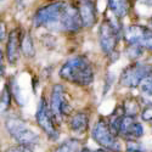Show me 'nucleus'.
<instances>
[{
	"label": "nucleus",
	"mask_w": 152,
	"mask_h": 152,
	"mask_svg": "<svg viewBox=\"0 0 152 152\" xmlns=\"http://www.w3.org/2000/svg\"><path fill=\"white\" fill-rule=\"evenodd\" d=\"M5 128L17 145L32 148L39 144L38 134H35V132H33L27 125V123L18 116H9L5 121Z\"/></svg>",
	"instance_id": "obj_3"
},
{
	"label": "nucleus",
	"mask_w": 152,
	"mask_h": 152,
	"mask_svg": "<svg viewBox=\"0 0 152 152\" xmlns=\"http://www.w3.org/2000/svg\"><path fill=\"white\" fill-rule=\"evenodd\" d=\"M126 152H144L141 150V146L137 145L136 141H128V146H126Z\"/></svg>",
	"instance_id": "obj_24"
},
{
	"label": "nucleus",
	"mask_w": 152,
	"mask_h": 152,
	"mask_svg": "<svg viewBox=\"0 0 152 152\" xmlns=\"http://www.w3.org/2000/svg\"><path fill=\"white\" fill-rule=\"evenodd\" d=\"M137 1L146 6H152V0H137Z\"/></svg>",
	"instance_id": "obj_26"
},
{
	"label": "nucleus",
	"mask_w": 152,
	"mask_h": 152,
	"mask_svg": "<svg viewBox=\"0 0 152 152\" xmlns=\"http://www.w3.org/2000/svg\"><path fill=\"white\" fill-rule=\"evenodd\" d=\"M5 152H33V151H32V148L26 147V146H22V145H15V146L9 147Z\"/></svg>",
	"instance_id": "obj_23"
},
{
	"label": "nucleus",
	"mask_w": 152,
	"mask_h": 152,
	"mask_svg": "<svg viewBox=\"0 0 152 152\" xmlns=\"http://www.w3.org/2000/svg\"><path fill=\"white\" fill-rule=\"evenodd\" d=\"M122 108H123L124 116L133 117V118H135L139 115L140 110H141L140 108V104H139L135 99H126L122 104Z\"/></svg>",
	"instance_id": "obj_16"
},
{
	"label": "nucleus",
	"mask_w": 152,
	"mask_h": 152,
	"mask_svg": "<svg viewBox=\"0 0 152 152\" xmlns=\"http://www.w3.org/2000/svg\"><path fill=\"white\" fill-rule=\"evenodd\" d=\"M141 119L145 122H151L152 121V104L145 106L141 110Z\"/></svg>",
	"instance_id": "obj_21"
},
{
	"label": "nucleus",
	"mask_w": 152,
	"mask_h": 152,
	"mask_svg": "<svg viewBox=\"0 0 152 152\" xmlns=\"http://www.w3.org/2000/svg\"><path fill=\"white\" fill-rule=\"evenodd\" d=\"M50 1H51V3H53V1H56V0H50Z\"/></svg>",
	"instance_id": "obj_30"
},
{
	"label": "nucleus",
	"mask_w": 152,
	"mask_h": 152,
	"mask_svg": "<svg viewBox=\"0 0 152 152\" xmlns=\"http://www.w3.org/2000/svg\"><path fill=\"white\" fill-rule=\"evenodd\" d=\"M65 1H53L42 6L33 16V27H45L51 32H61V16Z\"/></svg>",
	"instance_id": "obj_2"
},
{
	"label": "nucleus",
	"mask_w": 152,
	"mask_h": 152,
	"mask_svg": "<svg viewBox=\"0 0 152 152\" xmlns=\"http://www.w3.org/2000/svg\"><path fill=\"white\" fill-rule=\"evenodd\" d=\"M80 152H93L90 148H88V147H83L82 150H80Z\"/></svg>",
	"instance_id": "obj_27"
},
{
	"label": "nucleus",
	"mask_w": 152,
	"mask_h": 152,
	"mask_svg": "<svg viewBox=\"0 0 152 152\" xmlns=\"http://www.w3.org/2000/svg\"><path fill=\"white\" fill-rule=\"evenodd\" d=\"M6 34H7V28H6V23L5 22H0V43L6 39Z\"/></svg>",
	"instance_id": "obj_25"
},
{
	"label": "nucleus",
	"mask_w": 152,
	"mask_h": 152,
	"mask_svg": "<svg viewBox=\"0 0 152 152\" xmlns=\"http://www.w3.org/2000/svg\"><path fill=\"white\" fill-rule=\"evenodd\" d=\"M82 142L80 140H78V139L75 137H71V139H67V140H65L63 142H61L55 152H80L82 150Z\"/></svg>",
	"instance_id": "obj_15"
},
{
	"label": "nucleus",
	"mask_w": 152,
	"mask_h": 152,
	"mask_svg": "<svg viewBox=\"0 0 152 152\" xmlns=\"http://www.w3.org/2000/svg\"><path fill=\"white\" fill-rule=\"evenodd\" d=\"M152 75V63L134 61L129 66H126L119 77V84L124 88H134L140 86V84L148 77Z\"/></svg>",
	"instance_id": "obj_4"
},
{
	"label": "nucleus",
	"mask_w": 152,
	"mask_h": 152,
	"mask_svg": "<svg viewBox=\"0 0 152 152\" xmlns=\"http://www.w3.org/2000/svg\"><path fill=\"white\" fill-rule=\"evenodd\" d=\"M152 34V29L141 26V24H130L123 32L124 40L128 43V45H141L147 38Z\"/></svg>",
	"instance_id": "obj_10"
},
{
	"label": "nucleus",
	"mask_w": 152,
	"mask_h": 152,
	"mask_svg": "<svg viewBox=\"0 0 152 152\" xmlns=\"http://www.w3.org/2000/svg\"><path fill=\"white\" fill-rule=\"evenodd\" d=\"M21 33L22 29L20 27L12 28L7 33L6 45H5V56L9 65L15 66L20 60L21 55Z\"/></svg>",
	"instance_id": "obj_9"
},
{
	"label": "nucleus",
	"mask_w": 152,
	"mask_h": 152,
	"mask_svg": "<svg viewBox=\"0 0 152 152\" xmlns=\"http://www.w3.org/2000/svg\"><path fill=\"white\" fill-rule=\"evenodd\" d=\"M148 22H150V26H151V29H152V17L150 18V21H148Z\"/></svg>",
	"instance_id": "obj_29"
},
{
	"label": "nucleus",
	"mask_w": 152,
	"mask_h": 152,
	"mask_svg": "<svg viewBox=\"0 0 152 152\" xmlns=\"http://www.w3.org/2000/svg\"><path fill=\"white\" fill-rule=\"evenodd\" d=\"M21 53L26 57H33L35 55L34 42L31 33L27 31H22L21 33Z\"/></svg>",
	"instance_id": "obj_14"
},
{
	"label": "nucleus",
	"mask_w": 152,
	"mask_h": 152,
	"mask_svg": "<svg viewBox=\"0 0 152 152\" xmlns=\"http://www.w3.org/2000/svg\"><path fill=\"white\" fill-rule=\"evenodd\" d=\"M60 78L68 83L88 86L94 82L95 73L91 62L86 56L78 55L67 60L58 71Z\"/></svg>",
	"instance_id": "obj_1"
},
{
	"label": "nucleus",
	"mask_w": 152,
	"mask_h": 152,
	"mask_svg": "<svg viewBox=\"0 0 152 152\" xmlns=\"http://www.w3.org/2000/svg\"><path fill=\"white\" fill-rule=\"evenodd\" d=\"M68 126L71 132L80 135L84 134L89 128V116L86 112H75L72 113L68 119Z\"/></svg>",
	"instance_id": "obj_12"
},
{
	"label": "nucleus",
	"mask_w": 152,
	"mask_h": 152,
	"mask_svg": "<svg viewBox=\"0 0 152 152\" xmlns=\"http://www.w3.org/2000/svg\"><path fill=\"white\" fill-rule=\"evenodd\" d=\"M11 100H12L11 91H10L9 84L6 83L4 85V89H3L1 94H0V115H4V113H6L10 110Z\"/></svg>",
	"instance_id": "obj_17"
},
{
	"label": "nucleus",
	"mask_w": 152,
	"mask_h": 152,
	"mask_svg": "<svg viewBox=\"0 0 152 152\" xmlns=\"http://www.w3.org/2000/svg\"><path fill=\"white\" fill-rule=\"evenodd\" d=\"M5 68H6V63H5V54L1 49H0V80L5 77Z\"/></svg>",
	"instance_id": "obj_22"
},
{
	"label": "nucleus",
	"mask_w": 152,
	"mask_h": 152,
	"mask_svg": "<svg viewBox=\"0 0 152 152\" xmlns=\"http://www.w3.org/2000/svg\"><path fill=\"white\" fill-rule=\"evenodd\" d=\"M49 108L53 113L56 122H62L66 118H69V116L73 113L72 106L68 101L66 89L61 84H55L53 86L51 94H50V102Z\"/></svg>",
	"instance_id": "obj_6"
},
{
	"label": "nucleus",
	"mask_w": 152,
	"mask_h": 152,
	"mask_svg": "<svg viewBox=\"0 0 152 152\" xmlns=\"http://www.w3.org/2000/svg\"><path fill=\"white\" fill-rule=\"evenodd\" d=\"M82 26L84 28H91L97 22V9L93 0H80L77 5Z\"/></svg>",
	"instance_id": "obj_11"
},
{
	"label": "nucleus",
	"mask_w": 152,
	"mask_h": 152,
	"mask_svg": "<svg viewBox=\"0 0 152 152\" xmlns=\"http://www.w3.org/2000/svg\"><path fill=\"white\" fill-rule=\"evenodd\" d=\"M35 121L39 125V128L46 134L49 140L56 141L60 136V130L57 128V122L54 118L53 113L50 112L49 104L45 96H42L38 104V110L35 113Z\"/></svg>",
	"instance_id": "obj_8"
},
{
	"label": "nucleus",
	"mask_w": 152,
	"mask_h": 152,
	"mask_svg": "<svg viewBox=\"0 0 152 152\" xmlns=\"http://www.w3.org/2000/svg\"><path fill=\"white\" fill-rule=\"evenodd\" d=\"M108 10L117 20L124 18L130 11L129 0H108Z\"/></svg>",
	"instance_id": "obj_13"
},
{
	"label": "nucleus",
	"mask_w": 152,
	"mask_h": 152,
	"mask_svg": "<svg viewBox=\"0 0 152 152\" xmlns=\"http://www.w3.org/2000/svg\"><path fill=\"white\" fill-rule=\"evenodd\" d=\"M140 86H141V91L142 93H145L148 96H152V75L148 77V78H146L140 84Z\"/></svg>",
	"instance_id": "obj_20"
},
{
	"label": "nucleus",
	"mask_w": 152,
	"mask_h": 152,
	"mask_svg": "<svg viewBox=\"0 0 152 152\" xmlns=\"http://www.w3.org/2000/svg\"><path fill=\"white\" fill-rule=\"evenodd\" d=\"M94 152H108V151H106V150H104V148H97V150L94 151Z\"/></svg>",
	"instance_id": "obj_28"
},
{
	"label": "nucleus",
	"mask_w": 152,
	"mask_h": 152,
	"mask_svg": "<svg viewBox=\"0 0 152 152\" xmlns=\"http://www.w3.org/2000/svg\"><path fill=\"white\" fill-rule=\"evenodd\" d=\"M9 84V88H10V91H11V96L12 99H15L16 104L22 106L24 104V100H23V96H22V93L20 90V86H18V83L16 82L15 78H10V80L7 82Z\"/></svg>",
	"instance_id": "obj_18"
},
{
	"label": "nucleus",
	"mask_w": 152,
	"mask_h": 152,
	"mask_svg": "<svg viewBox=\"0 0 152 152\" xmlns=\"http://www.w3.org/2000/svg\"><path fill=\"white\" fill-rule=\"evenodd\" d=\"M122 29L117 23L112 22L110 18H105L99 27V43L102 53L107 56H111L116 53L117 45Z\"/></svg>",
	"instance_id": "obj_5"
},
{
	"label": "nucleus",
	"mask_w": 152,
	"mask_h": 152,
	"mask_svg": "<svg viewBox=\"0 0 152 152\" xmlns=\"http://www.w3.org/2000/svg\"><path fill=\"white\" fill-rule=\"evenodd\" d=\"M144 50L145 49L141 45H128L125 53H126V56H128L130 60L135 61L144 54Z\"/></svg>",
	"instance_id": "obj_19"
},
{
	"label": "nucleus",
	"mask_w": 152,
	"mask_h": 152,
	"mask_svg": "<svg viewBox=\"0 0 152 152\" xmlns=\"http://www.w3.org/2000/svg\"><path fill=\"white\" fill-rule=\"evenodd\" d=\"M93 139L95 142H97L101 148H104L108 152H121L122 146L118 140V137L113 134L108 126V122L106 118L100 117L91 132Z\"/></svg>",
	"instance_id": "obj_7"
}]
</instances>
